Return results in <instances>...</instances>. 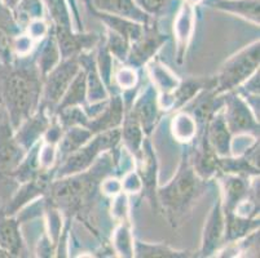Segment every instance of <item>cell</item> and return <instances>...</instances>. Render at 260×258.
Listing matches in <instances>:
<instances>
[{
  "instance_id": "cell-9",
  "label": "cell",
  "mask_w": 260,
  "mask_h": 258,
  "mask_svg": "<svg viewBox=\"0 0 260 258\" xmlns=\"http://www.w3.org/2000/svg\"><path fill=\"white\" fill-rule=\"evenodd\" d=\"M166 42V35L158 30L157 27H149V25L144 26V32L138 40L131 43L128 56L126 62H128L132 67H140L152 60L158 49Z\"/></svg>"
},
{
  "instance_id": "cell-26",
  "label": "cell",
  "mask_w": 260,
  "mask_h": 258,
  "mask_svg": "<svg viewBox=\"0 0 260 258\" xmlns=\"http://www.w3.org/2000/svg\"><path fill=\"white\" fill-rule=\"evenodd\" d=\"M60 61L61 53L57 40H56L54 35H47V39L44 40L42 47L39 48L37 61H35L42 78L46 77L52 68L56 67Z\"/></svg>"
},
{
  "instance_id": "cell-8",
  "label": "cell",
  "mask_w": 260,
  "mask_h": 258,
  "mask_svg": "<svg viewBox=\"0 0 260 258\" xmlns=\"http://www.w3.org/2000/svg\"><path fill=\"white\" fill-rule=\"evenodd\" d=\"M26 154L27 151L16 141L15 131L9 124L7 114L0 108V178L11 177Z\"/></svg>"
},
{
  "instance_id": "cell-38",
  "label": "cell",
  "mask_w": 260,
  "mask_h": 258,
  "mask_svg": "<svg viewBox=\"0 0 260 258\" xmlns=\"http://www.w3.org/2000/svg\"><path fill=\"white\" fill-rule=\"evenodd\" d=\"M26 28L29 30V36L31 38L32 40L40 39V38L47 36V35H48V26H47V23L44 22L43 18L32 21V22L29 23V26H27Z\"/></svg>"
},
{
  "instance_id": "cell-5",
  "label": "cell",
  "mask_w": 260,
  "mask_h": 258,
  "mask_svg": "<svg viewBox=\"0 0 260 258\" xmlns=\"http://www.w3.org/2000/svg\"><path fill=\"white\" fill-rule=\"evenodd\" d=\"M120 141V129L115 128L112 131L101 132V133L94 134L93 139H89L87 143H84L82 148L78 149L69 156H66L62 164L58 168L56 177L62 178V177L73 176L75 173L86 172L101 153L110 149H114Z\"/></svg>"
},
{
  "instance_id": "cell-29",
  "label": "cell",
  "mask_w": 260,
  "mask_h": 258,
  "mask_svg": "<svg viewBox=\"0 0 260 258\" xmlns=\"http://www.w3.org/2000/svg\"><path fill=\"white\" fill-rule=\"evenodd\" d=\"M148 72L152 78L153 84H155L157 89L162 92L163 96L172 93L180 83L166 66L157 61H152L148 63Z\"/></svg>"
},
{
  "instance_id": "cell-31",
  "label": "cell",
  "mask_w": 260,
  "mask_h": 258,
  "mask_svg": "<svg viewBox=\"0 0 260 258\" xmlns=\"http://www.w3.org/2000/svg\"><path fill=\"white\" fill-rule=\"evenodd\" d=\"M134 255L136 257H189L188 252H177L162 244H149L143 241L134 243Z\"/></svg>"
},
{
  "instance_id": "cell-34",
  "label": "cell",
  "mask_w": 260,
  "mask_h": 258,
  "mask_svg": "<svg viewBox=\"0 0 260 258\" xmlns=\"http://www.w3.org/2000/svg\"><path fill=\"white\" fill-rule=\"evenodd\" d=\"M174 0H134V3L149 17H160Z\"/></svg>"
},
{
  "instance_id": "cell-3",
  "label": "cell",
  "mask_w": 260,
  "mask_h": 258,
  "mask_svg": "<svg viewBox=\"0 0 260 258\" xmlns=\"http://www.w3.org/2000/svg\"><path fill=\"white\" fill-rule=\"evenodd\" d=\"M259 42H255L232 56L217 74L215 92L223 94L235 91L252 77L259 70Z\"/></svg>"
},
{
  "instance_id": "cell-39",
  "label": "cell",
  "mask_w": 260,
  "mask_h": 258,
  "mask_svg": "<svg viewBox=\"0 0 260 258\" xmlns=\"http://www.w3.org/2000/svg\"><path fill=\"white\" fill-rule=\"evenodd\" d=\"M101 191H103L105 195L109 196L118 195V194H120L123 191L122 181H119V179L117 178L104 179L103 183H101Z\"/></svg>"
},
{
  "instance_id": "cell-32",
  "label": "cell",
  "mask_w": 260,
  "mask_h": 258,
  "mask_svg": "<svg viewBox=\"0 0 260 258\" xmlns=\"http://www.w3.org/2000/svg\"><path fill=\"white\" fill-rule=\"evenodd\" d=\"M104 46L108 49L109 53L119 58L120 61H126L127 56H128L129 47H131V42L127 40L126 38H123L122 35L117 34L112 30H108V38H106V42Z\"/></svg>"
},
{
  "instance_id": "cell-2",
  "label": "cell",
  "mask_w": 260,
  "mask_h": 258,
  "mask_svg": "<svg viewBox=\"0 0 260 258\" xmlns=\"http://www.w3.org/2000/svg\"><path fill=\"white\" fill-rule=\"evenodd\" d=\"M202 193L203 178L198 176L186 153L174 179L157 191V202L162 204L170 222L175 225L190 210Z\"/></svg>"
},
{
  "instance_id": "cell-36",
  "label": "cell",
  "mask_w": 260,
  "mask_h": 258,
  "mask_svg": "<svg viewBox=\"0 0 260 258\" xmlns=\"http://www.w3.org/2000/svg\"><path fill=\"white\" fill-rule=\"evenodd\" d=\"M114 202L112 205V214L114 218L126 221L128 216V202H127V196L124 194H118L114 196Z\"/></svg>"
},
{
  "instance_id": "cell-20",
  "label": "cell",
  "mask_w": 260,
  "mask_h": 258,
  "mask_svg": "<svg viewBox=\"0 0 260 258\" xmlns=\"http://www.w3.org/2000/svg\"><path fill=\"white\" fill-rule=\"evenodd\" d=\"M216 11L235 14L243 20L259 25V0H203Z\"/></svg>"
},
{
  "instance_id": "cell-25",
  "label": "cell",
  "mask_w": 260,
  "mask_h": 258,
  "mask_svg": "<svg viewBox=\"0 0 260 258\" xmlns=\"http://www.w3.org/2000/svg\"><path fill=\"white\" fill-rule=\"evenodd\" d=\"M122 123L123 129L120 131V139H123L127 150L136 156L140 153L144 141L143 128H141L138 118L132 114V111L127 113L126 118L123 119Z\"/></svg>"
},
{
  "instance_id": "cell-6",
  "label": "cell",
  "mask_w": 260,
  "mask_h": 258,
  "mask_svg": "<svg viewBox=\"0 0 260 258\" xmlns=\"http://www.w3.org/2000/svg\"><path fill=\"white\" fill-rule=\"evenodd\" d=\"M80 66L82 65L78 56L62 58V61L43 78L40 105L46 107L47 111L54 113V108L57 107L69 85L82 68Z\"/></svg>"
},
{
  "instance_id": "cell-21",
  "label": "cell",
  "mask_w": 260,
  "mask_h": 258,
  "mask_svg": "<svg viewBox=\"0 0 260 258\" xmlns=\"http://www.w3.org/2000/svg\"><path fill=\"white\" fill-rule=\"evenodd\" d=\"M92 13H93L94 17H98L108 27V30H112V31L117 32V34L122 35L123 38H126L131 43L138 40L143 35L144 26H145L143 23L128 20V18L119 17V16L104 13V12L92 11Z\"/></svg>"
},
{
  "instance_id": "cell-23",
  "label": "cell",
  "mask_w": 260,
  "mask_h": 258,
  "mask_svg": "<svg viewBox=\"0 0 260 258\" xmlns=\"http://www.w3.org/2000/svg\"><path fill=\"white\" fill-rule=\"evenodd\" d=\"M94 134L86 127H69L63 131L62 137L57 143V155L65 159L78 149L82 148L84 143L89 141Z\"/></svg>"
},
{
  "instance_id": "cell-15",
  "label": "cell",
  "mask_w": 260,
  "mask_h": 258,
  "mask_svg": "<svg viewBox=\"0 0 260 258\" xmlns=\"http://www.w3.org/2000/svg\"><path fill=\"white\" fill-rule=\"evenodd\" d=\"M88 9L128 18L143 25H149L152 21L134 3V0H88Z\"/></svg>"
},
{
  "instance_id": "cell-13",
  "label": "cell",
  "mask_w": 260,
  "mask_h": 258,
  "mask_svg": "<svg viewBox=\"0 0 260 258\" xmlns=\"http://www.w3.org/2000/svg\"><path fill=\"white\" fill-rule=\"evenodd\" d=\"M138 159V174L143 182V189H145L146 196L150 200L157 202V158L153 151L152 143L148 138H144L140 153L136 155Z\"/></svg>"
},
{
  "instance_id": "cell-41",
  "label": "cell",
  "mask_w": 260,
  "mask_h": 258,
  "mask_svg": "<svg viewBox=\"0 0 260 258\" xmlns=\"http://www.w3.org/2000/svg\"><path fill=\"white\" fill-rule=\"evenodd\" d=\"M21 0H0V3L3 4L7 9L12 11V9L15 8L18 3H20Z\"/></svg>"
},
{
  "instance_id": "cell-18",
  "label": "cell",
  "mask_w": 260,
  "mask_h": 258,
  "mask_svg": "<svg viewBox=\"0 0 260 258\" xmlns=\"http://www.w3.org/2000/svg\"><path fill=\"white\" fill-rule=\"evenodd\" d=\"M123 108H124V101L119 96L112 97L104 110L88 120L87 128L93 134L119 128L123 122Z\"/></svg>"
},
{
  "instance_id": "cell-28",
  "label": "cell",
  "mask_w": 260,
  "mask_h": 258,
  "mask_svg": "<svg viewBox=\"0 0 260 258\" xmlns=\"http://www.w3.org/2000/svg\"><path fill=\"white\" fill-rule=\"evenodd\" d=\"M224 213H225V234H224L225 240H240V239L245 238L250 231L259 227V221L256 219L240 217L233 212Z\"/></svg>"
},
{
  "instance_id": "cell-17",
  "label": "cell",
  "mask_w": 260,
  "mask_h": 258,
  "mask_svg": "<svg viewBox=\"0 0 260 258\" xmlns=\"http://www.w3.org/2000/svg\"><path fill=\"white\" fill-rule=\"evenodd\" d=\"M159 108L158 98L155 97V89L153 87L146 88L145 92H143L141 96L138 97V99L132 105V114L138 118L145 134H150L154 129V125L158 120Z\"/></svg>"
},
{
  "instance_id": "cell-19",
  "label": "cell",
  "mask_w": 260,
  "mask_h": 258,
  "mask_svg": "<svg viewBox=\"0 0 260 258\" xmlns=\"http://www.w3.org/2000/svg\"><path fill=\"white\" fill-rule=\"evenodd\" d=\"M0 248L9 257L22 255L25 244L20 231V221L15 216H7L0 212Z\"/></svg>"
},
{
  "instance_id": "cell-35",
  "label": "cell",
  "mask_w": 260,
  "mask_h": 258,
  "mask_svg": "<svg viewBox=\"0 0 260 258\" xmlns=\"http://www.w3.org/2000/svg\"><path fill=\"white\" fill-rule=\"evenodd\" d=\"M115 82H117L118 87L124 91H131L136 87L138 83V74L132 66H126L117 71L115 74Z\"/></svg>"
},
{
  "instance_id": "cell-11",
  "label": "cell",
  "mask_w": 260,
  "mask_h": 258,
  "mask_svg": "<svg viewBox=\"0 0 260 258\" xmlns=\"http://www.w3.org/2000/svg\"><path fill=\"white\" fill-rule=\"evenodd\" d=\"M51 118L48 115V111L46 107L40 105L39 108L32 114L31 117L27 118L25 122L21 123L20 127L15 131L16 141L29 151L42 137L44 136L46 131L51 124Z\"/></svg>"
},
{
  "instance_id": "cell-37",
  "label": "cell",
  "mask_w": 260,
  "mask_h": 258,
  "mask_svg": "<svg viewBox=\"0 0 260 258\" xmlns=\"http://www.w3.org/2000/svg\"><path fill=\"white\" fill-rule=\"evenodd\" d=\"M123 191L129 194H138L143 190V182L138 172H129L124 176L122 181Z\"/></svg>"
},
{
  "instance_id": "cell-24",
  "label": "cell",
  "mask_w": 260,
  "mask_h": 258,
  "mask_svg": "<svg viewBox=\"0 0 260 258\" xmlns=\"http://www.w3.org/2000/svg\"><path fill=\"white\" fill-rule=\"evenodd\" d=\"M87 101V75L84 68H80L77 77L69 85L68 91L63 94L62 99L57 105L53 114L70 106H84Z\"/></svg>"
},
{
  "instance_id": "cell-33",
  "label": "cell",
  "mask_w": 260,
  "mask_h": 258,
  "mask_svg": "<svg viewBox=\"0 0 260 258\" xmlns=\"http://www.w3.org/2000/svg\"><path fill=\"white\" fill-rule=\"evenodd\" d=\"M134 243L128 225L122 224L114 234V245L118 253L123 257H134Z\"/></svg>"
},
{
  "instance_id": "cell-7",
  "label": "cell",
  "mask_w": 260,
  "mask_h": 258,
  "mask_svg": "<svg viewBox=\"0 0 260 258\" xmlns=\"http://www.w3.org/2000/svg\"><path fill=\"white\" fill-rule=\"evenodd\" d=\"M221 96L224 120L232 136L243 133L259 134V120L246 99L235 91L226 92Z\"/></svg>"
},
{
  "instance_id": "cell-12",
  "label": "cell",
  "mask_w": 260,
  "mask_h": 258,
  "mask_svg": "<svg viewBox=\"0 0 260 258\" xmlns=\"http://www.w3.org/2000/svg\"><path fill=\"white\" fill-rule=\"evenodd\" d=\"M196 23V4L183 0L174 20V35L177 44V60L181 62Z\"/></svg>"
},
{
  "instance_id": "cell-22",
  "label": "cell",
  "mask_w": 260,
  "mask_h": 258,
  "mask_svg": "<svg viewBox=\"0 0 260 258\" xmlns=\"http://www.w3.org/2000/svg\"><path fill=\"white\" fill-rule=\"evenodd\" d=\"M249 183L243 176L228 174L224 178V212H233L237 205L249 196Z\"/></svg>"
},
{
  "instance_id": "cell-30",
  "label": "cell",
  "mask_w": 260,
  "mask_h": 258,
  "mask_svg": "<svg viewBox=\"0 0 260 258\" xmlns=\"http://www.w3.org/2000/svg\"><path fill=\"white\" fill-rule=\"evenodd\" d=\"M197 122L188 111H181L172 119L171 131L172 136L180 142H189L197 134Z\"/></svg>"
},
{
  "instance_id": "cell-16",
  "label": "cell",
  "mask_w": 260,
  "mask_h": 258,
  "mask_svg": "<svg viewBox=\"0 0 260 258\" xmlns=\"http://www.w3.org/2000/svg\"><path fill=\"white\" fill-rule=\"evenodd\" d=\"M206 143L220 158L231 156L232 133L224 120L223 111H216L206 125Z\"/></svg>"
},
{
  "instance_id": "cell-27",
  "label": "cell",
  "mask_w": 260,
  "mask_h": 258,
  "mask_svg": "<svg viewBox=\"0 0 260 258\" xmlns=\"http://www.w3.org/2000/svg\"><path fill=\"white\" fill-rule=\"evenodd\" d=\"M11 12L18 27L26 28L32 21L43 18L44 3L43 0H21Z\"/></svg>"
},
{
  "instance_id": "cell-14",
  "label": "cell",
  "mask_w": 260,
  "mask_h": 258,
  "mask_svg": "<svg viewBox=\"0 0 260 258\" xmlns=\"http://www.w3.org/2000/svg\"><path fill=\"white\" fill-rule=\"evenodd\" d=\"M61 58L78 56L94 47L99 42L96 34H74L72 27H56V35Z\"/></svg>"
},
{
  "instance_id": "cell-42",
  "label": "cell",
  "mask_w": 260,
  "mask_h": 258,
  "mask_svg": "<svg viewBox=\"0 0 260 258\" xmlns=\"http://www.w3.org/2000/svg\"><path fill=\"white\" fill-rule=\"evenodd\" d=\"M83 3L86 4V7H87V8H88V0H83Z\"/></svg>"
},
{
  "instance_id": "cell-4",
  "label": "cell",
  "mask_w": 260,
  "mask_h": 258,
  "mask_svg": "<svg viewBox=\"0 0 260 258\" xmlns=\"http://www.w3.org/2000/svg\"><path fill=\"white\" fill-rule=\"evenodd\" d=\"M98 182V173H92V170L62 177L52 185V200L60 209L62 208L68 212L79 209L93 195Z\"/></svg>"
},
{
  "instance_id": "cell-1",
  "label": "cell",
  "mask_w": 260,
  "mask_h": 258,
  "mask_svg": "<svg viewBox=\"0 0 260 258\" xmlns=\"http://www.w3.org/2000/svg\"><path fill=\"white\" fill-rule=\"evenodd\" d=\"M43 78L35 62L0 65V106L16 131L39 108Z\"/></svg>"
},
{
  "instance_id": "cell-10",
  "label": "cell",
  "mask_w": 260,
  "mask_h": 258,
  "mask_svg": "<svg viewBox=\"0 0 260 258\" xmlns=\"http://www.w3.org/2000/svg\"><path fill=\"white\" fill-rule=\"evenodd\" d=\"M224 234H225V213L223 209V202L217 199L214 208L211 209L207 218L205 230H203L202 255H212L223 245Z\"/></svg>"
},
{
  "instance_id": "cell-40",
  "label": "cell",
  "mask_w": 260,
  "mask_h": 258,
  "mask_svg": "<svg viewBox=\"0 0 260 258\" xmlns=\"http://www.w3.org/2000/svg\"><path fill=\"white\" fill-rule=\"evenodd\" d=\"M66 3H68V6H69L72 16H74L75 22H77V25L80 27V25H82V23H80V14H79V6H78V0H66Z\"/></svg>"
}]
</instances>
